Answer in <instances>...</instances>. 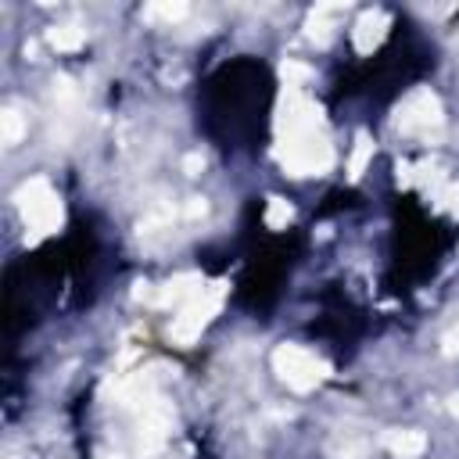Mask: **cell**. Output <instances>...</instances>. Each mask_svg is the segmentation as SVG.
<instances>
[{
	"instance_id": "cell-1",
	"label": "cell",
	"mask_w": 459,
	"mask_h": 459,
	"mask_svg": "<svg viewBox=\"0 0 459 459\" xmlns=\"http://www.w3.org/2000/svg\"><path fill=\"white\" fill-rule=\"evenodd\" d=\"M273 154L290 176H323L333 169V143L326 136V126L301 133H276Z\"/></svg>"
},
{
	"instance_id": "cell-2",
	"label": "cell",
	"mask_w": 459,
	"mask_h": 459,
	"mask_svg": "<svg viewBox=\"0 0 459 459\" xmlns=\"http://www.w3.org/2000/svg\"><path fill=\"white\" fill-rule=\"evenodd\" d=\"M14 204H18L22 219H25V226L32 230V240L57 233V226H61V219H65L61 197H57V190L50 186V179H43V176L25 179V183L14 190Z\"/></svg>"
},
{
	"instance_id": "cell-3",
	"label": "cell",
	"mask_w": 459,
	"mask_h": 459,
	"mask_svg": "<svg viewBox=\"0 0 459 459\" xmlns=\"http://www.w3.org/2000/svg\"><path fill=\"white\" fill-rule=\"evenodd\" d=\"M222 294H226V283H208L197 298H190L169 323V337L176 344H194L201 337V330L215 319V312L222 308Z\"/></svg>"
},
{
	"instance_id": "cell-4",
	"label": "cell",
	"mask_w": 459,
	"mask_h": 459,
	"mask_svg": "<svg viewBox=\"0 0 459 459\" xmlns=\"http://www.w3.org/2000/svg\"><path fill=\"white\" fill-rule=\"evenodd\" d=\"M273 373L290 387V391H312L326 377V362L316 359L305 344H280L273 351Z\"/></svg>"
},
{
	"instance_id": "cell-5",
	"label": "cell",
	"mask_w": 459,
	"mask_h": 459,
	"mask_svg": "<svg viewBox=\"0 0 459 459\" xmlns=\"http://www.w3.org/2000/svg\"><path fill=\"white\" fill-rule=\"evenodd\" d=\"M394 126H398L402 133H409V136H430V133H437V129L445 126V108H441L437 93H434L430 86L412 90V93L398 104Z\"/></svg>"
},
{
	"instance_id": "cell-6",
	"label": "cell",
	"mask_w": 459,
	"mask_h": 459,
	"mask_svg": "<svg viewBox=\"0 0 459 459\" xmlns=\"http://www.w3.org/2000/svg\"><path fill=\"white\" fill-rule=\"evenodd\" d=\"M204 276L201 273H179L165 283H136V298L147 301V305H161V308H183L190 298H197L204 290Z\"/></svg>"
},
{
	"instance_id": "cell-7",
	"label": "cell",
	"mask_w": 459,
	"mask_h": 459,
	"mask_svg": "<svg viewBox=\"0 0 459 459\" xmlns=\"http://www.w3.org/2000/svg\"><path fill=\"white\" fill-rule=\"evenodd\" d=\"M387 29H391V14H387V11H380V7L362 11V14L355 18V25H351V43H355V50H359V54H373V50L384 43Z\"/></svg>"
},
{
	"instance_id": "cell-8",
	"label": "cell",
	"mask_w": 459,
	"mask_h": 459,
	"mask_svg": "<svg viewBox=\"0 0 459 459\" xmlns=\"http://www.w3.org/2000/svg\"><path fill=\"white\" fill-rule=\"evenodd\" d=\"M384 448L391 452V455H398V459H416V455H423L427 452V437H423V430H384Z\"/></svg>"
},
{
	"instance_id": "cell-9",
	"label": "cell",
	"mask_w": 459,
	"mask_h": 459,
	"mask_svg": "<svg viewBox=\"0 0 459 459\" xmlns=\"http://www.w3.org/2000/svg\"><path fill=\"white\" fill-rule=\"evenodd\" d=\"M341 11H344V4H316V7L308 11L305 36H308V39H316L319 47H323V43H330V36H333V22H330V18H337Z\"/></svg>"
},
{
	"instance_id": "cell-10",
	"label": "cell",
	"mask_w": 459,
	"mask_h": 459,
	"mask_svg": "<svg viewBox=\"0 0 459 459\" xmlns=\"http://www.w3.org/2000/svg\"><path fill=\"white\" fill-rule=\"evenodd\" d=\"M47 43H50L54 50H61V54H72V50H79V47L86 43V29H82L79 22L50 25V29H47Z\"/></svg>"
},
{
	"instance_id": "cell-11",
	"label": "cell",
	"mask_w": 459,
	"mask_h": 459,
	"mask_svg": "<svg viewBox=\"0 0 459 459\" xmlns=\"http://www.w3.org/2000/svg\"><path fill=\"white\" fill-rule=\"evenodd\" d=\"M369 158H373V140H369V133L359 129L355 133V143H351V154H348V179H359L366 172Z\"/></svg>"
},
{
	"instance_id": "cell-12",
	"label": "cell",
	"mask_w": 459,
	"mask_h": 459,
	"mask_svg": "<svg viewBox=\"0 0 459 459\" xmlns=\"http://www.w3.org/2000/svg\"><path fill=\"white\" fill-rule=\"evenodd\" d=\"M22 136H25V118H22V111H18V108H4V111H0V140H4V147L22 143Z\"/></svg>"
},
{
	"instance_id": "cell-13",
	"label": "cell",
	"mask_w": 459,
	"mask_h": 459,
	"mask_svg": "<svg viewBox=\"0 0 459 459\" xmlns=\"http://www.w3.org/2000/svg\"><path fill=\"white\" fill-rule=\"evenodd\" d=\"M290 219H294V208H290L283 197H269V201H265V226H269V230H283Z\"/></svg>"
},
{
	"instance_id": "cell-14",
	"label": "cell",
	"mask_w": 459,
	"mask_h": 459,
	"mask_svg": "<svg viewBox=\"0 0 459 459\" xmlns=\"http://www.w3.org/2000/svg\"><path fill=\"white\" fill-rule=\"evenodd\" d=\"M280 75H283V86H298V90H305V82H312V68L301 61H283Z\"/></svg>"
},
{
	"instance_id": "cell-15",
	"label": "cell",
	"mask_w": 459,
	"mask_h": 459,
	"mask_svg": "<svg viewBox=\"0 0 459 459\" xmlns=\"http://www.w3.org/2000/svg\"><path fill=\"white\" fill-rule=\"evenodd\" d=\"M186 4H151L143 14L147 18H165V22H179V18H186Z\"/></svg>"
},
{
	"instance_id": "cell-16",
	"label": "cell",
	"mask_w": 459,
	"mask_h": 459,
	"mask_svg": "<svg viewBox=\"0 0 459 459\" xmlns=\"http://www.w3.org/2000/svg\"><path fill=\"white\" fill-rule=\"evenodd\" d=\"M183 169H186V176H197L204 169V154H186L183 158Z\"/></svg>"
},
{
	"instance_id": "cell-17",
	"label": "cell",
	"mask_w": 459,
	"mask_h": 459,
	"mask_svg": "<svg viewBox=\"0 0 459 459\" xmlns=\"http://www.w3.org/2000/svg\"><path fill=\"white\" fill-rule=\"evenodd\" d=\"M208 212V204H204V197H190V204H186V219H201Z\"/></svg>"
},
{
	"instance_id": "cell-18",
	"label": "cell",
	"mask_w": 459,
	"mask_h": 459,
	"mask_svg": "<svg viewBox=\"0 0 459 459\" xmlns=\"http://www.w3.org/2000/svg\"><path fill=\"white\" fill-rule=\"evenodd\" d=\"M455 351H459V326L445 337V355H455Z\"/></svg>"
},
{
	"instance_id": "cell-19",
	"label": "cell",
	"mask_w": 459,
	"mask_h": 459,
	"mask_svg": "<svg viewBox=\"0 0 459 459\" xmlns=\"http://www.w3.org/2000/svg\"><path fill=\"white\" fill-rule=\"evenodd\" d=\"M448 412L459 420V394H452V398H448Z\"/></svg>"
}]
</instances>
